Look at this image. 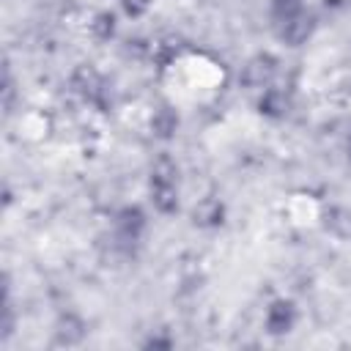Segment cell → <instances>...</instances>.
Returning a JSON list of instances; mask_svg holds the SVG:
<instances>
[{
  "label": "cell",
  "mask_w": 351,
  "mask_h": 351,
  "mask_svg": "<svg viewBox=\"0 0 351 351\" xmlns=\"http://www.w3.org/2000/svg\"><path fill=\"white\" fill-rule=\"evenodd\" d=\"M291 321H293V307L288 302H277L269 310V326H271V332H288Z\"/></svg>",
  "instance_id": "cell-1"
}]
</instances>
